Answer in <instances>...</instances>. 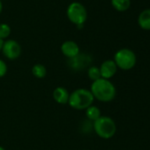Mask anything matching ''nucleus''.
Returning a JSON list of instances; mask_svg holds the SVG:
<instances>
[{"label":"nucleus","instance_id":"obj_1","mask_svg":"<svg viewBox=\"0 0 150 150\" xmlns=\"http://www.w3.org/2000/svg\"><path fill=\"white\" fill-rule=\"evenodd\" d=\"M90 91L95 99L104 103L112 101L117 95V90L114 84L110 80L104 78L94 81L91 84Z\"/></svg>","mask_w":150,"mask_h":150},{"label":"nucleus","instance_id":"obj_2","mask_svg":"<svg viewBox=\"0 0 150 150\" xmlns=\"http://www.w3.org/2000/svg\"><path fill=\"white\" fill-rule=\"evenodd\" d=\"M94 96L90 90L80 88L70 93L68 105L75 110H86L88 107L93 105Z\"/></svg>","mask_w":150,"mask_h":150},{"label":"nucleus","instance_id":"obj_3","mask_svg":"<svg viewBox=\"0 0 150 150\" xmlns=\"http://www.w3.org/2000/svg\"><path fill=\"white\" fill-rule=\"evenodd\" d=\"M93 128L95 134L102 139H111L117 132V125L115 121L108 116H101L93 122Z\"/></svg>","mask_w":150,"mask_h":150},{"label":"nucleus","instance_id":"obj_4","mask_svg":"<svg viewBox=\"0 0 150 150\" xmlns=\"http://www.w3.org/2000/svg\"><path fill=\"white\" fill-rule=\"evenodd\" d=\"M118 67V69L123 70L132 69L136 64V55L133 51L129 48L119 49L114 55L113 60Z\"/></svg>","mask_w":150,"mask_h":150},{"label":"nucleus","instance_id":"obj_5","mask_svg":"<svg viewBox=\"0 0 150 150\" xmlns=\"http://www.w3.org/2000/svg\"><path fill=\"white\" fill-rule=\"evenodd\" d=\"M68 19L74 25H84L88 18V11L86 7L79 2L71 3L66 10Z\"/></svg>","mask_w":150,"mask_h":150},{"label":"nucleus","instance_id":"obj_6","mask_svg":"<svg viewBox=\"0 0 150 150\" xmlns=\"http://www.w3.org/2000/svg\"><path fill=\"white\" fill-rule=\"evenodd\" d=\"M1 51L7 59L16 60L21 54V47L15 40H4Z\"/></svg>","mask_w":150,"mask_h":150},{"label":"nucleus","instance_id":"obj_7","mask_svg":"<svg viewBox=\"0 0 150 150\" xmlns=\"http://www.w3.org/2000/svg\"><path fill=\"white\" fill-rule=\"evenodd\" d=\"M99 69H100L102 78L108 79V80H110L111 77H113L118 71V67L113 60L104 61L101 64Z\"/></svg>","mask_w":150,"mask_h":150},{"label":"nucleus","instance_id":"obj_8","mask_svg":"<svg viewBox=\"0 0 150 150\" xmlns=\"http://www.w3.org/2000/svg\"><path fill=\"white\" fill-rule=\"evenodd\" d=\"M61 52L65 57L72 59L80 54V47L73 40H66L61 45Z\"/></svg>","mask_w":150,"mask_h":150},{"label":"nucleus","instance_id":"obj_9","mask_svg":"<svg viewBox=\"0 0 150 150\" xmlns=\"http://www.w3.org/2000/svg\"><path fill=\"white\" fill-rule=\"evenodd\" d=\"M70 93L65 87H57L53 91V98L59 105H66L69 101Z\"/></svg>","mask_w":150,"mask_h":150},{"label":"nucleus","instance_id":"obj_10","mask_svg":"<svg viewBox=\"0 0 150 150\" xmlns=\"http://www.w3.org/2000/svg\"><path fill=\"white\" fill-rule=\"evenodd\" d=\"M138 24L141 29L150 31V9H146L140 13Z\"/></svg>","mask_w":150,"mask_h":150},{"label":"nucleus","instance_id":"obj_11","mask_svg":"<svg viewBox=\"0 0 150 150\" xmlns=\"http://www.w3.org/2000/svg\"><path fill=\"white\" fill-rule=\"evenodd\" d=\"M85 111H86V117L90 122L95 121L102 116L100 109L97 106L93 105H90L89 107H88Z\"/></svg>","mask_w":150,"mask_h":150},{"label":"nucleus","instance_id":"obj_12","mask_svg":"<svg viewBox=\"0 0 150 150\" xmlns=\"http://www.w3.org/2000/svg\"><path fill=\"white\" fill-rule=\"evenodd\" d=\"M111 4L118 11H126L131 6V0H111Z\"/></svg>","mask_w":150,"mask_h":150},{"label":"nucleus","instance_id":"obj_13","mask_svg":"<svg viewBox=\"0 0 150 150\" xmlns=\"http://www.w3.org/2000/svg\"><path fill=\"white\" fill-rule=\"evenodd\" d=\"M32 74L36 78H39V79L44 78L47 75L46 67L41 63H36L32 68Z\"/></svg>","mask_w":150,"mask_h":150},{"label":"nucleus","instance_id":"obj_14","mask_svg":"<svg viewBox=\"0 0 150 150\" xmlns=\"http://www.w3.org/2000/svg\"><path fill=\"white\" fill-rule=\"evenodd\" d=\"M88 76L89 77L90 80L96 81L100 78H102L101 76V72H100V69L96 66H91L88 69Z\"/></svg>","mask_w":150,"mask_h":150},{"label":"nucleus","instance_id":"obj_15","mask_svg":"<svg viewBox=\"0 0 150 150\" xmlns=\"http://www.w3.org/2000/svg\"><path fill=\"white\" fill-rule=\"evenodd\" d=\"M11 34V27L5 23H0V39L5 40Z\"/></svg>","mask_w":150,"mask_h":150},{"label":"nucleus","instance_id":"obj_16","mask_svg":"<svg viewBox=\"0 0 150 150\" xmlns=\"http://www.w3.org/2000/svg\"><path fill=\"white\" fill-rule=\"evenodd\" d=\"M6 73H7V65L2 59H0V78L4 76Z\"/></svg>","mask_w":150,"mask_h":150},{"label":"nucleus","instance_id":"obj_17","mask_svg":"<svg viewBox=\"0 0 150 150\" xmlns=\"http://www.w3.org/2000/svg\"><path fill=\"white\" fill-rule=\"evenodd\" d=\"M3 44H4V40L0 39V51L2 50V47H3Z\"/></svg>","mask_w":150,"mask_h":150},{"label":"nucleus","instance_id":"obj_18","mask_svg":"<svg viewBox=\"0 0 150 150\" xmlns=\"http://www.w3.org/2000/svg\"><path fill=\"white\" fill-rule=\"evenodd\" d=\"M2 11H3V3H2V1L0 0V13L2 12Z\"/></svg>","mask_w":150,"mask_h":150},{"label":"nucleus","instance_id":"obj_19","mask_svg":"<svg viewBox=\"0 0 150 150\" xmlns=\"http://www.w3.org/2000/svg\"><path fill=\"white\" fill-rule=\"evenodd\" d=\"M0 150H5V149H4L3 147H1V146H0Z\"/></svg>","mask_w":150,"mask_h":150}]
</instances>
